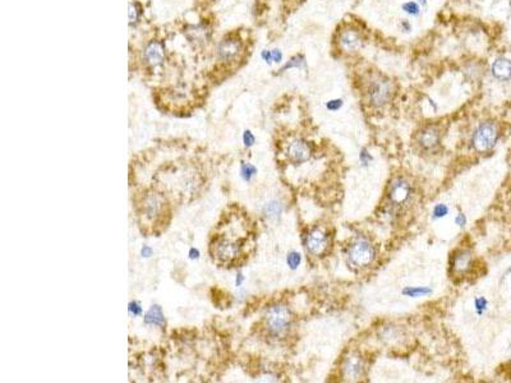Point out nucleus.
<instances>
[{"mask_svg": "<svg viewBox=\"0 0 511 383\" xmlns=\"http://www.w3.org/2000/svg\"><path fill=\"white\" fill-rule=\"evenodd\" d=\"M145 322L147 324H153V326H157V327L164 326L165 318L164 314H162L161 308L157 305H154L153 308L147 312V314H146Z\"/></svg>", "mask_w": 511, "mask_h": 383, "instance_id": "18", "label": "nucleus"}, {"mask_svg": "<svg viewBox=\"0 0 511 383\" xmlns=\"http://www.w3.org/2000/svg\"><path fill=\"white\" fill-rule=\"evenodd\" d=\"M271 54H272V62H275V63H280V62H281L282 54H281V51H280V50H277V49L272 50Z\"/></svg>", "mask_w": 511, "mask_h": 383, "instance_id": "32", "label": "nucleus"}, {"mask_svg": "<svg viewBox=\"0 0 511 383\" xmlns=\"http://www.w3.org/2000/svg\"><path fill=\"white\" fill-rule=\"evenodd\" d=\"M129 311L132 312V313L135 314V316H137V314H141V312H142V309H141L140 304L136 303V301H133V303H130Z\"/></svg>", "mask_w": 511, "mask_h": 383, "instance_id": "33", "label": "nucleus"}, {"mask_svg": "<svg viewBox=\"0 0 511 383\" xmlns=\"http://www.w3.org/2000/svg\"><path fill=\"white\" fill-rule=\"evenodd\" d=\"M403 295L410 296V298H419V296H427L432 293V289L426 286H408L402 291Z\"/></svg>", "mask_w": 511, "mask_h": 383, "instance_id": "20", "label": "nucleus"}, {"mask_svg": "<svg viewBox=\"0 0 511 383\" xmlns=\"http://www.w3.org/2000/svg\"><path fill=\"white\" fill-rule=\"evenodd\" d=\"M282 206L280 202L271 201L264 206V216L270 220H275L281 215Z\"/></svg>", "mask_w": 511, "mask_h": 383, "instance_id": "19", "label": "nucleus"}, {"mask_svg": "<svg viewBox=\"0 0 511 383\" xmlns=\"http://www.w3.org/2000/svg\"><path fill=\"white\" fill-rule=\"evenodd\" d=\"M441 136L436 127H427L418 135V143L426 151H434L440 146Z\"/></svg>", "mask_w": 511, "mask_h": 383, "instance_id": "12", "label": "nucleus"}, {"mask_svg": "<svg viewBox=\"0 0 511 383\" xmlns=\"http://www.w3.org/2000/svg\"><path fill=\"white\" fill-rule=\"evenodd\" d=\"M262 59L264 60L266 63H272V54H271V51H269V50H263L262 51Z\"/></svg>", "mask_w": 511, "mask_h": 383, "instance_id": "34", "label": "nucleus"}, {"mask_svg": "<svg viewBox=\"0 0 511 383\" xmlns=\"http://www.w3.org/2000/svg\"><path fill=\"white\" fill-rule=\"evenodd\" d=\"M243 141H244V144L247 147H251V146H253V143H255V136L252 135V132H250V130H245L244 132V135H243Z\"/></svg>", "mask_w": 511, "mask_h": 383, "instance_id": "30", "label": "nucleus"}, {"mask_svg": "<svg viewBox=\"0 0 511 383\" xmlns=\"http://www.w3.org/2000/svg\"><path fill=\"white\" fill-rule=\"evenodd\" d=\"M363 360L357 355H350L343 364V374L348 381H358L363 376Z\"/></svg>", "mask_w": 511, "mask_h": 383, "instance_id": "11", "label": "nucleus"}, {"mask_svg": "<svg viewBox=\"0 0 511 383\" xmlns=\"http://www.w3.org/2000/svg\"><path fill=\"white\" fill-rule=\"evenodd\" d=\"M492 74L500 81H509L511 78V60L499 58L492 64Z\"/></svg>", "mask_w": 511, "mask_h": 383, "instance_id": "16", "label": "nucleus"}, {"mask_svg": "<svg viewBox=\"0 0 511 383\" xmlns=\"http://www.w3.org/2000/svg\"><path fill=\"white\" fill-rule=\"evenodd\" d=\"M368 101L373 107H382L391 100L392 86L386 78H376L369 83Z\"/></svg>", "mask_w": 511, "mask_h": 383, "instance_id": "5", "label": "nucleus"}, {"mask_svg": "<svg viewBox=\"0 0 511 383\" xmlns=\"http://www.w3.org/2000/svg\"><path fill=\"white\" fill-rule=\"evenodd\" d=\"M455 224H457L459 227H464V226H465V225H466V217H465V215H463V214L458 215V216L455 217Z\"/></svg>", "mask_w": 511, "mask_h": 383, "instance_id": "31", "label": "nucleus"}, {"mask_svg": "<svg viewBox=\"0 0 511 383\" xmlns=\"http://www.w3.org/2000/svg\"><path fill=\"white\" fill-rule=\"evenodd\" d=\"M187 36L191 41L202 44L209 40L210 31L204 26H192L187 30Z\"/></svg>", "mask_w": 511, "mask_h": 383, "instance_id": "17", "label": "nucleus"}, {"mask_svg": "<svg viewBox=\"0 0 511 383\" xmlns=\"http://www.w3.org/2000/svg\"><path fill=\"white\" fill-rule=\"evenodd\" d=\"M499 140V128L494 122H484L478 125L473 135V146L478 152L494 148Z\"/></svg>", "mask_w": 511, "mask_h": 383, "instance_id": "4", "label": "nucleus"}, {"mask_svg": "<svg viewBox=\"0 0 511 383\" xmlns=\"http://www.w3.org/2000/svg\"><path fill=\"white\" fill-rule=\"evenodd\" d=\"M312 155V148L305 140H295L290 142L287 149V156L294 164H303L308 161Z\"/></svg>", "mask_w": 511, "mask_h": 383, "instance_id": "8", "label": "nucleus"}, {"mask_svg": "<svg viewBox=\"0 0 511 383\" xmlns=\"http://www.w3.org/2000/svg\"><path fill=\"white\" fill-rule=\"evenodd\" d=\"M140 15H141L140 5L136 4V3H133V4L130 3L129 4V23L130 25L138 22V20H140Z\"/></svg>", "mask_w": 511, "mask_h": 383, "instance_id": "23", "label": "nucleus"}, {"mask_svg": "<svg viewBox=\"0 0 511 383\" xmlns=\"http://www.w3.org/2000/svg\"><path fill=\"white\" fill-rule=\"evenodd\" d=\"M403 10H404L405 13H408V14H411V15H418L419 14V7H418V4L414 2H408V3H405V4H403Z\"/></svg>", "mask_w": 511, "mask_h": 383, "instance_id": "26", "label": "nucleus"}, {"mask_svg": "<svg viewBox=\"0 0 511 383\" xmlns=\"http://www.w3.org/2000/svg\"><path fill=\"white\" fill-rule=\"evenodd\" d=\"M487 300L484 298H477L476 299V309L478 311V313L479 314H482L483 313V311H486V308H487Z\"/></svg>", "mask_w": 511, "mask_h": 383, "instance_id": "28", "label": "nucleus"}, {"mask_svg": "<svg viewBox=\"0 0 511 383\" xmlns=\"http://www.w3.org/2000/svg\"><path fill=\"white\" fill-rule=\"evenodd\" d=\"M432 214H433L434 219H442V217H445L449 214V207L444 203H439L433 207Z\"/></svg>", "mask_w": 511, "mask_h": 383, "instance_id": "25", "label": "nucleus"}, {"mask_svg": "<svg viewBox=\"0 0 511 383\" xmlns=\"http://www.w3.org/2000/svg\"><path fill=\"white\" fill-rule=\"evenodd\" d=\"M361 35L355 30H352V28L342 31V33L339 35V45L344 51H354V50H357L361 46Z\"/></svg>", "mask_w": 511, "mask_h": 383, "instance_id": "14", "label": "nucleus"}, {"mask_svg": "<svg viewBox=\"0 0 511 383\" xmlns=\"http://www.w3.org/2000/svg\"><path fill=\"white\" fill-rule=\"evenodd\" d=\"M142 254L145 257H150L151 256V249H148V248H143L142 249Z\"/></svg>", "mask_w": 511, "mask_h": 383, "instance_id": "35", "label": "nucleus"}, {"mask_svg": "<svg viewBox=\"0 0 511 383\" xmlns=\"http://www.w3.org/2000/svg\"><path fill=\"white\" fill-rule=\"evenodd\" d=\"M359 160H361V162L363 166H367V165H368L369 162L372 161V156H371V154L368 152V149L362 148L361 154H359Z\"/></svg>", "mask_w": 511, "mask_h": 383, "instance_id": "27", "label": "nucleus"}, {"mask_svg": "<svg viewBox=\"0 0 511 383\" xmlns=\"http://www.w3.org/2000/svg\"><path fill=\"white\" fill-rule=\"evenodd\" d=\"M138 226L146 235L159 237L166 230L173 217L169 196L156 185L143 188L133 199Z\"/></svg>", "mask_w": 511, "mask_h": 383, "instance_id": "2", "label": "nucleus"}, {"mask_svg": "<svg viewBox=\"0 0 511 383\" xmlns=\"http://www.w3.org/2000/svg\"><path fill=\"white\" fill-rule=\"evenodd\" d=\"M471 262H473L471 252L468 249H460V251L455 252L454 257H452V270L458 274H464L470 270Z\"/></svg>", "mask_w": 511, "mask_h": 383, "instance_id": "15", "label": "nucleus"}, {"mask_svg": "<svg viewBox=\"0 0 511 383\" xmlns=\"http://www.w3.org/2000/svg\"><path fill=\"white\" fill-rule=\"evenodd\" d=\"M287 262H288V266L290 267L292 270H295V269H298V266L300 264V262H302V256H300V253H298V252H290L289 254H288V257H287Z\"/></svg>", "mask_w": 511, "mask_h": 383, "instance_id": "22", "label": "nucleus"}, {"mask_svg": "<svg viewBox=\"0 0 511 383\" xmlns=\"http://www.w3.org/2000/svg\"><path fill=\"white\" fill-rule=\"evenodd\" d=\"M326 106L331 111H336V110H339L343 106V100H331V101L327 102Z\"/></svg>", "mask_w": 511, "mask_h": 383, "instance_id": "29", "label": "nucleus"}, {"mask_svg": "<svg viewBox=\"0 0 511 383\" xmlns=\"http://www.w3.org/2000/svg\"><path fill=\"white\" fill-rule=\"evenodd\" d=\"M410 196V185L403 178H396L389 187V199L395 204H402Z\"/></svg>", "mask_w": 511, "mask_h": 383, "instance_id": "10", "label": "nucleus"}, {"mask_svg": "<svg viewBox=\"0 0 511 383\" xmlns=\"http://www.w3.org/2000/svg\"><path fill=\"white\" fill-rule=\"evenodd\" d=\"M252 238V225L247 214L237 204H230L221 212L210 234V258L221 269L240 267L250 257Z\"/></svg>", "mask_w": 511, "mask_h": 383, "instance_id": "1", "label": "nucleus"}, {"mask_svg": "<svg viewBox=\"0 0 511 383\" xmlns=\"http://www.w3.org/2000/svg\"><path fill=\"white\" fill-rule=\"evenodd\" d=\"M242 51V43L237 39H224L217 48V56L222 62H233Z\"/></svg>", "mask_w": 511, "mask_h": 383, "instance_id": "9", "label": "nucleus"}, {"mask_svg": "<svg viewBox=\"0 0 511 383\" xmlns=\"http://www.w3.org/2000/svg\"><path fill=\"white\" fill-rule=\"evenodd\" d=\"M419 2H421V3H422V4H426V2H427V0H419Z\"/></svg>", "mask_w": 511, "mask_h": 383, "instance_id": "37", "label": "nucleus"}, {"mask_svg": "<svg viewBox=\"0 0 511 383\" xmlns=\"http://www.w3.org/2000/svg\"><path fill=\"white\" fill-rule=\"evenodd\" d=\"M240 173H242L243 179L250 180L251 178L255 177V174L257 173V169L251 164H242V169H240Z\"/></svg>", "mask_w": 511, "mask_h": 383, "instance_id": "24", "label": "nucleus"}, {"mask_svg": "<svg viewBox=\"0 0 511 383\" xmlns=\"http://www.w3.org/2000/svg\"><path fill=\"white\" fill-rule=\"evenodd\" d=\"M293 324V314L289 307L277 303L269 307L263 317V326L266 334L271 338L280 340L287 337Z\"/></svg>", "mask_w": 511, "mask_h": 383, "instance_id": "3", "label": "nucleus"}, {"mask_svg": "<svg viewBox=\"0 0 511 383\" xmlns=\"http://www.w3.org/2000/svg\"><path fill=\"white\" fill-rule=\"evenodd\" d=\"M145 60L151 67H159L165 60V50L161 43L153 41L145 49Z\"/></svg>", "mask_w": 511, "mask_h": 383, "instance_id": "13", "label": "nucleus"}, {"mask_svg": "<svg viewBox=\"0 0 511 383\" xmlns=\"http://www.w3.org/2000/svg\"><path fill=\"white\" fill-rule=\"evenodd\" d=\"M403 27L405 28V31H409V30H410V26H409V23H408V22H403Z\"/></svg>", "mask_w": 511, "mask_h": 383, "instance_id": "36", "label": "nucleus"}, {"mask_svg": "<svg viewBox=\"0 0 511 383\" xmlns=\"http://www.w3.org/2000/svg\"><path fill=\"white\" fill-rule=\"evenodd\" d=\"M349 258L355 266L367 267L376 258L374 246L366 239H358L349 249Z\"/></svg>", "mask_w": 511, "mask_h": 383, "instance_id": "6", "label": "nucleus"}, {"mask_svg": "<svg viewBox=\"0 0 511 383\" xmlns=\"http://www.w3.org/2000/svg\"><path fill=\"white\" fill-rule=\"evenodd\" d=\"M329 246V238L322 230L313 229L307 234L306 248L313 256H319L324 253Z\"/></svg>", "mask_w": 511, "mask_h": 383, "instance_id": "7", "label": "nucleus"}, {"mask_svg": "<svg viewBox=\"0 0 511 383\" xmlns=\"http://www.w3.org/2000/svg\"><path fill=\"white\" fill-rule=\"evenodd\" d=\"M305 67H306L305 56H303V55H295V56H293L292 59L282 67L281 72H285V70L290 69V68H305Z\"/></svg>", "mask_w": 511, "mask_h": 383, "instance_id": "21", "label": "nucleus"}]
</instances>
